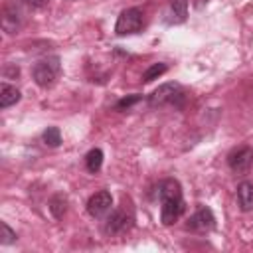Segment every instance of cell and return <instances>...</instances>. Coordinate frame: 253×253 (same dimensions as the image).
Instances as JSON below:
<instances>
[{
  "instance_id": "3",
  "label": "cell",
  "mask_w": 253,
  "mask_h": 253,
  "mask_svg": "<svg viewBox=\"0 0 253 253\" xmlns=\"http://www.w3.org/2000/svg\"><path fill=\"white\" fill-rule=\"evenodd\" d=\"M142 24H144L142 10L140 8H126L119 14L117 24H115V32H117V36H130V34L140 32Z\"/></svg>"
},
{
  "instance_id": "12",
  "label": "cell",
  "mask_w": 253,
  "mask_h": 253,
  "mask_svg": "<svg viewBox=\"0 0 253 253\" xmlns=\"http://www.w3.org/2000/svg\"><path fill=\"white\" fill-rule=\"evenodd\" d=\"M188 16V0H170V22L182 24Z\"/></svg>"
},
{
  "instance_id": "13",
  "label": "cell",
  "mask_w": 253,
  "mask_h": 253,
  "mask_svg": "<svg viewBox=\"0 0 253 253\" xmlns=\"http://www.w3.org/2000/svg\"><path fill=\"white\" fill-rule=\"evenodd\" d=\"M85 166H87V170L93 172V174L99 172L101 166H103V150H101V148H93V150H89L87 156H85Z\"/></svg>"
},
{
  "instance_id": "17",
  "label": "cell",
  "mask_w": 253,
  "mask_h": 253,
  "mask_svg": "<svg viewBox=\"0 0 253 253\" xmlns=\"http://www.w3.org/2000/svg\"><path fill=\"white\" fill-rule=\"evenodd\" d=\"M140 99H142V95H138V93L128 95V97H123V99L117 103V111H126V109H130L132 105H136Z\"/></svg>"
},
{
  "instance_id": "8",
  "label": "cell",
  "mask_w": 253,
  "mask_h": 253,
  "mask_svg": "<svg viewBox=\"0 0 253 253\" xmlns=\"http://www.w3.org/2000/svg\"><path fill=\"white\" fill-rule=\"evenodd\" d=\"M184 198H168L162 200V208H160V219L164 225H172L180 219V215L184 213Z\"/></svg>"
},
{
  "instance_id": "16",
  "label": "cell",
  "mask_w": 253,
  "mask_h": 253,
  "mask_svg": "<svg viewBox=\"0 0 253 253\" xmlns=\"http://www.w3.org/2000/svg\"><path fill=\"white\" fill-rule=\"evenodd\" d=\"M166 69H168L166 63H154V65H150V67L142 73V81H144V83H150V81L158 79L162 73H166Z\"/></svg>"
},
{
  "instance_id": "1",
  "label": "cell",
  "mask_w": 253,
  "mask_h": 253,
  "mask_svg": "<svg viewBox=\"0 0 253 253\" xmlns=\"http://www.w3.org/2000/svg\"><path fill=\"white\" fill-rule=\"evenodd\" d=\"M186 101V93L180 83H164L158 89L152 91L148 97L150 107H182Z\"/></svg>"
},
{
  "instance_id": "4",
  "label": "cell",
  "mask_w": 253,
  "mask_h": 253,
  "mask_svg": "<svg viewBox=\"0 0 253 253\" xmlns=\"http://www.w3.org/2000/svg\"><path fill=\"white\" fill-rule=\"evenodd\" d=\"M227 164L235 174H245L249 172L251 164H253V150L249 146H239L235 150L229 152L227 156Z\"/></svg>"
},
{
  "instance_id": "6",
  "label": "cell",
  "mask_w": 253,
  "mask_h": 253,
  "mask_svg": "<svg viewBox=\"0 0 253 253\" xmlns=\"http://www.w3.org/2000/svg\"><path fill=\"white\" fill-rule=\"evenodd\" d=\"M215 225V217H213V211L206 206H200L194 215L188 219V229L192 231H198V233H206V231H211Z\"/></svg>"
},
{
  "instance_id": "9",
  "label": "cell",
  "mask_w": 253,
  "mask_h": 253,
  "mask_svg": "<svg viewBox=\"0 0 253 253\" xmlns=\"http://www.w3.org/2000/svg\"><path fill=\"white\" fill-rule=\"evenodd\" d=\"M22 26V10L16 4H6L2 14V28L6 34H16Z\"/></svg>"
},
{
  "instance_id": "18",
  "label": "cell",
  "mask_w": 253,
  "mask_h": 253,
  "mask_svg": "<svg viewBox=\"0 0 253 253\" xmlns=\"http://www.w3.org/2000/svg\"><path fill=\"white\" fill-rule=\"evenodd\" d=\"M2 237H0V243L2 245H10V243H14L16 241V231L6 223V221H2Z\"/></svg>"
},
{
  "instance_id": "2",
  "label": "cell",
  "mask_w": 253,
  "mask_h": 253,
  "mask_svg": "<svg viewBox=\"0 0 253 253\" xmlns=\"http://www.w3.org/2000/svg\"><path fill=\"white\" fill-rule=\"evenodd\" d=\"M59 71H61V63H59V57L57 55H47V57H42L34 69H32V77L36 81V85L40 87H51L55 83V79L59 77Z\"/></svg>"
},
{
  "instance_id": "19",
  "label": "cell",
  "mask_w": 253,
  "mask_h": 253,
  "mask_svg": "<svg viewBox=\"0 0 253 253\" xmlns=\"http://www.w3.org/2000/svg\"><path fill=\"white\" fill-rule=\"evenodd\" d=\"M20 2L30 6V8H36V10H42V8H45L49 4V0H20Z\"/></svg>"
},
{
  "instance_id": "15",
  "label": "cell",
  "mask_w": 253,
  "mask_h": 253,
  "mask_svg": "<svg viewBox=\"0 0 253 253\" xmlns=\"http://www.w3.org/2000/svg\"><path fill=\"white\" fill-rule=\"evenodd\" d=\"M42 140H43L45 146H51V148L59 146L61 144V132H59V128L57 126H47L43 130V134H42Z\"/></svg>"
},
{
  "instance_id": "11",
  "label": "cell",
  "mask_w": 253,
  "mask_h": 253,
  "mask_svg": "<svg viewBox=\"0 0 253 253\" xmlns=\"http://www.w3.org/2000/svg\"><path fill=\"white\" fill-rule=\"evenodd\" d=\"M20 91L14 87V85H8V83H2L0 85V107L2 109H8L12 105H16L20 101Z\"/></svg>"
},
{
  "instance_id": "14",
  "label": "cell",
  "mask_w": 253,
  "mask_h": 253,
  "mask_svg": "<svg viewBox=\"0 0 253 253\" xmlns=\"http://www.w3.org/2000/svg\"><path fill=\"white\" fill-rule=\"evenodd\" d=\"M65 210H67V198L63 194H57L49 200V211L53 213V217L61 219L65 215Z\"/></svg>"
},
{
  "instance_id": "5",
  "label": "cell",
  "mask_w": 253,
  "mask_h": 253,
  "mask_svg": "<svg viewBox=\"0 0 253 253\" xmlns=\"http://www.w3.org/2000/svg\"><path fill=\"white\" fill-rule=\"evenodd\" d=\"M111 206H113V196L109 190H99L87 200V211L93 217H103L105 213L111 211Z\"/></svg>"
},
{
  "instance_id": "7",
  "label": "cell",
  "mask_w": 253,
  "mask_h": 253,
  "mask_svg": "<svg viewBox=\"0 0 253 253\" xmlns=\"http://www.w3.org/2000/svg\"><path fill=\"white\" fill-rule=\"evenodd\" d=\"M132 225V213L125 211V210H115L105 223V233L109 235H117V233H125L126 229H130Z\"/></svg>"
},
{
  "instance_id": "10",
  "label": "cell",
  "mask_w": 253,
  "mask_h": 253,
  "mask_svg": "<svg viewBox=\"0 0 253 253\" xmlns=\"http://www.w3.org/2000/svg\"><path fill=\"white\" fill-rule=\"evenodd\" d=\"M237 202L239 208L243 211H251L253 210V182H241L237 186Z\"/></svg>"
}]
</instances>
